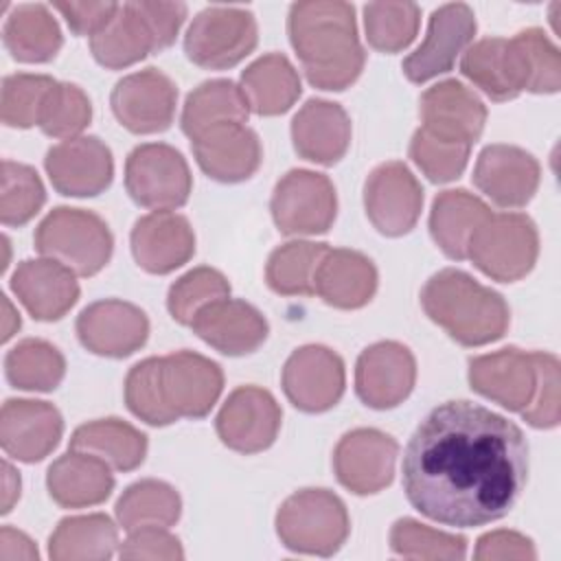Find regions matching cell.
I'll return each instance as SVG.
<instances>
[{
  "instance_id": "6da1fadb",
  "label": "cell",
  "mask_w": 561,
  "mask_h": 561,
  "mask_svg": "<svg viewBox=\"0 0 561 561\" xmlns=\"http://www.w3.org/2000/svg\"><path fill=\"white\" fill-rule=\"evenodd\" d=\"M526 480L524 432L473 401H445L430 410L403 449L408 502L445 526L473 528L502 519Z\"/></svg>"
},
{
  "instance_id": "7a4b0ae2",
  "label": "cell",
  "mask_w": 561,
  "mask_h": 561,
  "mask_svg": "<svg viewBox=\"0 0 561 561\" xmlns=\"http://www.w3.org/2000/svg\"><path fill=\"white\" fill-rule=\"evenodd\" d=\"M224 390V373L217 362L178 351L164 357H147L125 377V403L149 425H169L178 419H202Z\"/></svg>"
},
{
  "instance_id": "3957f363",
  "label": "cell",
  "mask_w": 561,
  "mask_h": 561,
  "mask_svg": "<svg viewBox=\"0 0 561 561\" xmlns=\"http://www.w3.org/2000/svg\"><path fill=\"white\" fill-rule=\"evenodd\" d=\"M287 33L313 88L344 90L362 75L366 53L357 37L353 4L296 2L289 9Z\"/></svg>"
},
{
  "instance_id": "277c9868",
  "label": "cell",
  "mask_w": 561,
  "mask_h": 561,
  "mask_svg": "<svg viewBox=\"0 0 561 561\" xmlns=\"http://www.w3.org/2000/svg\"><path fill=\"white\" fill-rule=\"evenodd\" d=\"M421 305L430 320L462 346L495 342L506 333L511 322V311L502 294L454 267L440 270L425 283Z\"/></svg>"
},
{
  "instance_id": "5b68a950",
  "label": "cell",
  "mask_w": 561,
  "mask_h": 561,
  "mask_svg": "<svg viewBox=\"0 0 561 561\" xmlns=\"http://www.w3.org/2000/svg\"><path fill=\"white\" fill-rule=\"evenodd\" d=\"M35 248L77 276L101 272L114 250V237L107 224L92 210L57 206L35 230Z\"/></svg>"
},
{
  "instance_id": "8992f818",
  "label": "cell",
  "mask_w": 561,
  "mask_h": 561,
  "mask_svg": "<svg viewBox=\"0 0 561 561\" xmlns=\"http://www.w3.org/2000/svg\"><path fill=\"white\" fill-rule=\"evenodd\" d=\"M351 530L344 502L327 489H300L276 513V533L285 548L300 554L331 557Z\"/></svg>"
},
{
  "instance_id": "52a82bcc",
  "label": "cell",
  "mask_w": 561,
  "mask_h": 561,
  "mask_svg": "<svg viewBox=\"0 0 561 561\" xmlns=\"http://www.w3.org/2000/svg\"><path fill=\"white\" fill-rule=\"evenodd\" d=\"M537 254V226L522 213H491L471 237L467 250L473 265L500 283L524 278L535 267Z\"/></svg>"
},
{
  "instance_id": "ba28073f",
  "label": "cell",
  "mask_w": 561,
  "mask_h": 561,
  "mask_svg": "<svg viewBox=\"0 0 561 561\" xmlns=\"http://www.w3.org/2000/svg\"><path fill=\"white\" fill-rule=\"evenodd\" d=\"M256 42L259 28L252 11L208 7L193 18L184 37V53L199 68L224 70L248 57Z\"/></svg>"
},
{
  "instance_id": "9c48e42d",
  "label": "cell",
  "mask_w": 561,
  "mask_h": 561,
  "mask_svg": "<svg viewBox=\"0 0 561 561\" xmlns=\"http://www.w3.org/2000/svg\"><path fill=\"white\" fill-rule=\"evenodd\" d=\"M125 186L136 204L171 210L188 202L193 178L178 149L164 142H145L125 160Z\"/></svg>"
},
{
  "instance_id": "30bf717a",
  "label": "cell",
  "mask_w": 561,
  "mask_h": 561,
  "mask_svg": "<svg viewBox=\"0 0 561 561\" xmlns=\"http://www.w3.org/2000/svg\"><path fill=\"white\" fill-rule=\"evenodd\" d=\"M270 208L283 234H320L335 221V186L324 173L291 169L276 182Z\"/></svg>"
},
{
  "instance_id": "8fae6325",
  "label": "cell",
  "mask_w": 561,
  "mask_h": 561,
  "mask_svg": "<svg viewBox=\"0 0 561 561\" xmlns=\"http://www.w3.org/2000/svg\"><path fill=\"white\" fill-rule=\"evenodd\" d=\"M364 206L370 224L381 234L401 237L419 221L423 188L403 162H383L366 178Z\"/></svg>"
},
{
  "instance_id": "7c38bea8",
  "label": "cell",
  "mask_w": 561,
  "mask_h": 561,
  "mask_svg": "<svg viewBox=\"0 0 561 561\" xmlns=\"http://www.w3.org/2000/svg\"><path fill=\"white\" fill-rule=\"evenodd\" d=\"M283 390L287 399L302 412H327L344 394V362L320 344L296 348L283 366Z\"/></svg>"
},
{
  "instance_id": "4fadbf2b",
  "label": "cell",
  "mask_w": 561,
  "mask_h": 561,
  "mask_svg": "<svg viewBox=\"0 0 561 561\" xmlns=\"http://www.w3.org/2000/svg\"><path fill=\"white\" fill-rule=\"evenodd\" d=\"M280 419L283 412L267 390L241 386L224 401L215 427L226 447L239 454H256L276 440Z\"/></svg>"
},
{
  "instance_id": "5bb4252c",
  "label": "cell",
  "mask_w": 561,
  "mask_h": 561,
  "mask_svg": "<svg viewBox=\"0 0 561 561\" xmlns=\"http://www.w3.org/2000/svg\"><path fill=\"white\" fill-rule=\"evenodd\" d=\"M399 445L392 436L359 427L346 432L333 451V469L342 486L357 495H370L386 489L394 476Z\"/></svg>"
},
{
  "instance_id": "9a60e30c",
  "label": "cell",
  "mask_w": 561,
  "mask_h": 561,
  "mask_svg": "<svg viewBox=\"0 0 561 561\" xmlns=\"http://www.w3.org/2000/svg\"><path fill=\"white\" fill-rule=\"evenodd\" d=\"M175 83L156 68H145L123 77L110 96L114 116L134 134L169 129L175 114Z\"/></svg>"
},
{
  "instance_id": "2e32d148",
  "label": "cell",
  "mask_w": 561,
  "mask_h": 561,
  "mask_svg": "<svg viewBox=\"0 0 561 561\" xmlns=\"http://www.w3.org/2000/svg\"><path fill=\"white\" fill-rule=\"evenodd\" d=\"M44 167L55 191L68 197L99 195L114 175L112 151L96 136H77L50 147Z\"/></svg>"
},
{
  "instance_id": "e0dca14e",
  "label": "cell",
  "mask_w": 561,
  "mask_h": 561,
  "mask_svg": "<svg viewBox=\"0 0 561 561\" xmlns=\"http://www.w3.org/2000/svg\"><path fill=\"white\" fill-rule=\"evenodd\" d=\"M476 35V15L465 2H449L438 7L427 26L423 44L405 57L403 75L412 83H425L443 72H449L456 57Z\"/></svg>"
},
{
  "instance_id": "ac0fdd59",
  "label": "cell",
  "mask_w": 561,
  "mask_h": 561,
  "mask_svg": "<svg viewBox=\"0 0 561 561\" xmlns=\"http://www.w3.org/2000/svg\"><path fill=\"white\" fill-rule=\"evenodd\" d=\"M416 381V362L399 342H377L362 351L355 366V392L368 408L390 410L403 403Z\"/></svg>"
},
{
  "instance_id": "d6986e66",
  "label": "cell",
  "mask_w": 561,
  "mask_h": 561,
  "mask_svg": "<svg viewBox=\"0 0 561 561\" xmlns=\"http://www.w3.org/2000/svg\"><path fill=\"white\" fill-rule=\"evenodd\" d=\"M81 344L103 357H127L149 337L145 311L118 298H105L88 305L77 318Z\"/></svg>"
},
{
  "instance_id": "ffe728a7",
  "label": "cell",
  "mask_w": 561,
  "mask_h": 561,
  "mask_svg": "<svg viewBox=\"0 0 561 561\" xmlns=\"http://www.w3.org/2000/svg\"><path fill=\"white\" fill-rule=\"evenodd\" d=\"M539 162L533 153L515 145H489L480 151L473 182L502 208L526 206L539 186Z\"/></svg>"
},
{
  "instance_id": "44dd1931",
  "label": "cell",
  "mask_w": 561,
  "mask_h": 561,
  "mask_svg": "<svg viewBox=\"0 0 561 561\" xmlns=\"http://www.w3.org/2000/svg\"><path fill=\"white\" fill-rule=\"evenodd\" d=\"M64 434V419L53 403L7 399L0 412V445L22 462L44 460Z\"/></svg>"
},
{
  "instance_id": "7402d4cb",
  "label": "cell",
  "mask_w": 561,
  "mask_h": 561,
  "mask_svg": "<svg viewBox=\"0 0 561 561\" xmlns=\"http://www.w3.org/2000/svg\"><path fill=\"white\" fill-rule=\"evenodd\" d=\"M419 114L421 127L432 136L469 147L480 138L486 123L484 103L456 79L427 88L421 96Z\"/></svg>"
},
{
  "instance_id": "603a6c76",
  "label": "cell",
  "mask_w": 561,
  "mask_h": 561,
  "mask_svg": "<svg viewBox=\"0 0 561 561\" xmlns=\"http://www.w3.org/2000/svg\"><path fill=\"white\" fill-rule=\"evenodd\" d=\"M199 169L226 184L243 182L254 175L263 151L259 136L245 123H221L191 138Z\"/></svg>"
},
{
  "instance_id": "cb8c5ba5",
  "label": "cell",
  "mask_w": 561,
  "mask_h": 561,
  "mask_svg": "<svg viewBox=\"0 0 561 561\" xmlns=\"http://www.w3.org/2000/svg\"><path fill=\"white\" fill-rule=\"evenodd\" d=\"M469 383L478 394L502 408L522 412L530 403L537 386L533 353L508 346L473 357L469 362Z\"/></svg>"
},
{
  "instance_id": "d4e9b609",
  "label": "cell",
  "mask_w": 561,
  "mask_h": 561,
  "mask_svg": "<svg viewBox=\"0 0 561 561\" xmlns=\"http://www.w3.org/2000/svg\"><path fill=\"white\" fill-rule=\"evenodd\" d=\"M11 289L24 309L42 322L64 318L79 300L75 272L53 259H26L13 276Z\"/></svg>"
},
{
  "instance_id": "484cf974",
  "label": "cell",
  "mask_w": 561,
  "mask_h": 561,
  "mask_svg": "<svg viewBox=\"0 0 561 561\" xmlns=\"http://www.w3.org/2000/svg\"><path fill=\"white\" fill-rule=\"evenodd\" d=\"M131 254L149 274H169L195 254V234L186 217L171 210H153L140 217L131 230Z\"/></svg>"
},
{
  "instance_id": "4316f807",
  "label": "cell",
  "mask_w": 561,
  "mask_h": 561,
  "mask_svg": "<svg viewBox=\"0 0 561 561\" xmlns=\"http://www.w3.org/2000/svg\"><path fill=\"white\" fill-rule=\"evenodd\" d=\"M191 329L215 351L232 357L254 353L267 337L263 313L237 298H221L206 305L193 318Z\"/></svg>"
},
{
  "instance_id": "83f0119b",
  "label": "cell",
  "mask_w": 561,
  "mask_h": 561,
  "mask_svg": "<svg viewBox=\"0 0 561 561\" xmlns=\"http://www.w3.org/2000/svg\"><path fill=\"white\" fill-rule=\"evenodd\" d=\"M291 140L300 158L335 164L351 145V118L340 103L309 99L291 121Z\"/></svg>"
},
{
  "instance_id": "f1b7e54d",
  "label": "cell",
  "mask_w": 561,
  "mask_h": 561,
  "mask_svg": "<svg viewBox=\"0 0 561 561\" xmlns=\"http://www.w3.org/2000/svg\"><path fill=\"white\" fill-rule=\"evenodd\" d=\"M313 287L331 307L359 309L368 305L377 291V267L357 250L329 248L318 265Z\"/></svg>"
},
{
  "instance_id": "f546056e",
  "label": "cell",
  "mask_w": 561,
  "mask_h": 561,
  "mask_svg": "<svg viewBox=\"0 0 561 561\" xmlns=\"http://www.w3.org/2000/svg\"><path fill=\"white\" fill-rule=\"evenodd\" d=\"M110 469L112 467L96 456L70 449L48 467V495L64 508L101 504L114 491V476Z\"/></svg>"
},
{
  "instance_id": "4dcf8cb0",
  "label": "cell",
  "mask_w": 561,
  "mask_h": 561,
  "mask_svg": "<svg viewBox=\"0 0 561 561\" xmlns=\"http://www.w3.org/2000/svg\"><path fill=\"white\" fill-rule=\"evenodd\" d=\"M90 50L101 66L118 70L158 53L160 46L140 2H125L110 24L90 37Z\"/></svg>"
},
{
  "instance_id": "1f68e13d",
  "label": "cell",
  "mask_w": 561,
  "mask_h": 561,
  "mask_svg": "<svg viewBox=\"0 0 561 561\" xmlns=\"http://www.w3.org/2000/svg\"><path fill=\"white\" fill-rule=\"evenodd\" d=\"M491 217L489 206L465 188L443 191L434 197L430 213V234L454 261L467 259L469 241Z\"/></svg>"
},
{
  "instance_id": "d6a6232c",
  "label": "cell",
  "mask_w": 561,
  "mask_h": 561,
  "mask_svg": "<svg viewBox=\"0 0 561 561\" xmlns=\"http://www.w3.org/2000/svg\"><path fill=\"white\" fill-rule=\"evenodd\" d=\"M506 55L519 94H552L561 88V55L541 28H526L506 39Z\"/></svg>"
},
{
  "instance_id": "836d02e7",
  "label": "cell",
  "mask_w": 561,
  "mask_h": 561,
  "mask_svg": "<svg viewBox=\"0 0 561 561\" xmlns=\"http://www.w3.org/2000/svg\"><path fill=\"white\" fill-rule=\"evenodd\" d=\"M70 449L96 456L116 471H131L147 456V436L127 421L96 419L72 432Z\"/></svg>"
},
{
  "instance_id": "e575fe53",
  "label": "cell",
  "mask_w": 561,
  "mask_h": 561,
  "mask_svg": "<svg viewBox=\"0 0 561 561\" xmlns=\"http://www.w3.org/2000/svg\"><path fill=\"white\" fill-rule=\"evenodd\" d=\"M241 90L252 112L276 116L298 101L302 88L291 61L280 53H270L241 72Z\"/></svg>"
},
{
  "instance_id": "d590c367",
  "label": "cell",
  "mask_w": 561,
  "mask_h": 561,
  "mask_svg": "<svg viewBox=\"0 0 561 561\" xmlns=\"http://www.w3.org/2000/svg\"><path fill=\"white\" fill-rule=\"evenodd\" d=\"M2 42L13 59L24 64L50 61L61 44V28L44 4H20L7 18Z\"/></svg>"
},
{
  "instance_id": "8d00e7d4",
  "label": "cell",
  "mask_w": 561,
  "mask_h": 561,
  "mask_svg": "<svg viewBox=\"0 0 561 561\" xmlns=\"http://www.w3.org/2000/svg\"><path fill=\"white\" fill-rule=\"evenodd\" d=\"M118 530L103 513L66 517L57 524L48 539V557L53 561H101L114 557Z\"/></svg>"
},
{
  "instance_id": "74e56055",
  "label": "cell",
  "mask_w": 561,
  "mask_h": 561,
  "mask_svg": "<svg viewBox=\"0 0 561 561\" xmlns=\"http://www.w3.org/2000/svg\"><path fill=\"white\" fill-rule=\"evenodd\" d=\"M250 116L248 99L230 79H213L199 83L184 103L182 131L188 138L221 123H245Z\"/></svg>"
},
{
  "instance_id": "f35d334b",
  "label": "cell",
  "mask_w": 561,
  "mask_h": 561,
  "mask_svg": "<svg viewBox=\"0 0 561 561\" xmlns=\"http://www.w3.org/2000/svg\"><path fill=\"white\" fill-rule=\"evenodd\" d=\"M114 513L127 533L145 526L169 528L180 519L182 500L178 491L162 480H140L123 491Z\"/></svg>"
},
{
  "instance_id": "ab89813d",
  "label": "cell",
  "mask_w": 561,
  "mask_h": 561,
  "mask_svg": "<svg viewBox=\"0 0 561 561\" xmlns=\"http://www.w3.org/2000/svg\"><path fill=\"white\" fill-rule=\"evenodd\" d=\"M329 252L327 243L289 241L276 248L265 265V280L272 291L283 296L316 294L313 280L320 261Z\"/></svg>"
},
{
  "instance_id": "60d3db41",
  "label": "cell",
  "mask_w": 561,
  "mask_h": 561,
  "mask_svg": "<svg viewBox=\"0 0 561 561\" xmlns=\"http://www.w3.org/2000/svg\"><path fill=\"white\" fill-rule=\"evenodd\" d=\"M4 373L13 388L50 392L66 375V359L46 340H22L4 357Z\"/></svg>"
},
{
  "instance_id": "b9f144b4",
  "label": "cell",
  "mask_w": 561,
  "mask_h": 561,
  "mask_svg": "<svg viewBox=\"0 0 561 561\" xmlns=\"http://www.w3.org/2000/svg\"><path fill=\"white\" fill-rule=\"evenodd\" d=\"M460 72L491 101H511L519 96L511 79L506 37H484L469 46L460 59Z\"/></svg>"
},
{
  "instance_id": "7bdbcfd3",
  "label": "cell",
  "mask_w": 561,
  "mask_h": 561,
  "mask_svg": "<svg viewBox=\"0 0 561 561\" xmlns=\"http://www.w3.org/2000/svg\"><path fill=\"white\" fill-rule=\"evenodd\" d=\"M421 9L414 2H370L364 7L366 39L375 50L397 53L419 33Z\"/></svg>"
},
{
  "instance_id": "ee69618b",
  "label": "cell",
  "mask_w": 561,
  "mask_h": 561,
  "mask_svg": "<svg viewBox=\"0 0 561 561\" xmlns=\"http://www.w3.org/2000/svg\"><path fill=\"white\" fill-rule=\"evenodd\" d=\"M390 548L405 559H465L467 539L462 535H449L434 530L416 519H397L390 528Z\"/></svg>"
},
{
  "instance_id": "f6af8a7d",
  "label": "cell",
  "mask_w": 561,
  "mask_h": 561,
  "mask_svg": "<svg viewBox=\"0 0 561 561\" xmlns=\"http://www.w3.org/2000/svg\"><path fill=\"white\" fill-rule=\"evenodd\" d=\"M46 202L44 184L37 171L28 164L2 160V193L0 219L4 226H24Z\"/></svg>"
},
{
  "instance_id": "bcb514c9",
  "label": "cell",
  "mask_w": 561,
  "mask_h": 561,
  "mask_svg": "<svg viewBox=\"0 0 561 561\" xmlns=\"http://www.w3.org/2000/svg\"><path fill=\"white\" fill-rule=\"evenodd\" d=\"M228 296H230L228 278L219 270L202 265L186 272L169 287L167 307L175 322L191 327L199 309Z\"/></svg>"
},
{
  "instance_id": "7dc6e473",
  "label": "cell",
  "mask_w": 561,
  "mask_h": 561,
  "mask_svg": "<svg viewBox=\"0 0 561 561\" xmlns=\"http://www.w3.org/2000/svg\"><path fill=\"white\" fill-rule=\"evenodd\" d=\"M92 105L88 94L75 83L57 81L44 99L39 112V129L50 138H77L90 125Z\"/></svg>"
},
{
  "instance_id": "c3c4849f",
  "label": "cell",
  "mask_w": 561,
  "mask_h": 561,
  "mask_svg": "<svg viewBox=\"0 0 561 561\" xmlns=\"http://www.w3.org/2000/svg\"><path fill=\"white\" fill-rule=\"evenodd\" d=\"M57 81L48 75L18 72L2 79L0 118L7 127H33L39 121V112L46 94Z\"/></svg>"
},
{
  "instance_id": "681fc988",
  "label": "cell",
  "mask_w": 561,
  "mask_h": 561,
  "mask_svg": "<svg viewBox=\"0 0 561 561\" xmlns=\"http://www.w3.org/2000/svg\"><path fill=\"white\" fill-rule=\"evenodd\" d=\"M469 145L447 142L423 127H419L410 140V158L412 162L432 180L438 184L451 182L460 178V173L467 167L469 160Z\"/></svg>"
},
{
  "instance_id": "f907efd6",
  "label": "cell",
  "mask_w": 561,
  "mask_h": 561,
  "mask_svg": "<svg viewBox=\"0 0 561 561\" xmlns=\"http://www.w3.org/2000/svg\"><path fill=\"white\" fill-rule=\"evenodd\" d=\"M537 386L530 403L522 410L526 423L539 430H550L559 425L561 419V370L559 359L552 353L533 351Z\"/></svg>"
},
{
  "instance_id": "816d5d0a",
  "label": "cell",
  "mask_w": 561,
  "mask_h": 561,
  "mask_svg": "<svg viewBox=\"0 0 561 561\" xmlns=\"http://www.w3.org/2000/svg\"><path fill=\"white\" fill-rule=\"evenodd\" d=\"M121 559H164L175 561L184 557L182 543L175 535L160 526H145L127 533L118 550Z\"/></svg>"
},
{
  "instance_id": "f5cc1de1",
  "label": "cell",
  "mask_w": 561,
  "mask_h": 561,
  "mask_svg": "<svg viewBox=\"0 0 561 561\" xmlns=\"http://www.w3.org/2000/svg\"><path fill=\"white\" fill-rule=\"evenodd\" d=\"M473 557L478 561H506V559H537L535 546L528 537L515 530H491L478 539Z\"/></svg>"
},
{
  "instance_id": "db71d44e",
  "label": "cell",
  "mask_w": 561,
  "mask_h": 561,
  "mask_svg": "<svg viewBox=\"0 0 561 561\" xmlns=\"http://www.w3.org/2000/svg\"><path fill=\"white\" fill-rule=\"evenodd\" d=\"M118 7L116 2H53V9L66 18L72 33L90 37L110 24Z\"/></svg>"
},
{
  "instance_id": "11a10c76",
  "label": "cell",
  "mask_w": 561,
  "mask_h": 561,
  "mask_svg": "<svg viewBox=\"0 0 561 561\" xmlns=\"http://www.w3.org/2000/svg\"><path fill=\"white\" fill-rule=\"evenodd\" d=\"M35 543L20 530L2 526L0 530V561H37Z\"/></svg>"
},
{
  "instance_id": "9f6ffc18",
  "label": "cell",
  "mask_w": 561,
  "mask_h": 561,
  "mask_svg": "<svg viewBox=\"0 0 561 561\" xmlns=\"http://www.w3.org/2000/svg\"><path fill=\"white\" fill-rule=\"evenodd\" d=\"M2 515H7L20 497V476L9 462H2Z\"/></svg>"
},
{
  "instance_id": "6f0895ef",
  "label": "cell",
  "mask_w": 561,
  "mask_h": 561,
  "mask_svg": "<svg viewBox=\"0 0 561 561\" xmlns=\"http://www.w3.org/2000/svg\"><path fill=\"white\" fill-rule=\"evenodd\" d=\"M2 305H4V329H2V342H7L18 329H20V316L13 311L11 302L7 300V296H2Z\"/></svg>"
}]
</instances>
